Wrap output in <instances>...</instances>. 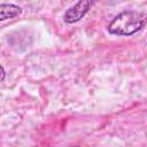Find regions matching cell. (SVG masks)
<instances>
[{
    "mask_svg": "<svg viewBox=\"0 0 147 147\" xmlns=\"http://www.w3.org/2000/svg\"><path fill=\"white\" fill-rule=\"evenodd\" d=\"M5 76H6V71H5L3 65H1V82L5 80Z\"/></svg>",
    "mask_w": 147,
    "mask_h": 147,
    "instance_id": "277c9868",
    "label": "cell"
},
{
    "mask_svg": "<svg viewBox=\"0 0 147 147\" xmlns=\"http://www.w3.org/2000/svg\"><path fill=\"white\" fill-rule=\"evenodd\" d=\"M22 13V9L13 3H2L0 7V20L5 21L8 18H13L18 16Z\"/></svg>",
    "mask_w": 147,
    "mask_h": 147,
    "instance_id": "3957f363",
    "label": "cell"
},
{
    "mask_svg": "<svg viewBox=\"0 0 147 147\" xmlns=\"http://www.w3.org/2000/svg\"><path fill=\"white\" fill-rule=\"evenodd\" d=\"M93 3V0H79L74 7L69 8L64 15H63V20L64 22L72 24L76 23L78 21H80L90 10L91 6Z\"/></svg>",
    "mask_w": 147,
    "mask_h": 147,
    "instance_id": "7a4b0ae2",
    "label": "cell"
},
{
    "mask_svg": "<svg viewBox=\"0 0 147 147\" xmlns=\"http://www.w3.org/2000/svg\"><path fill=\"white\" fill-rule=\"evenodd\" d=\"M147 23V15L141 11L125 10L118 14L108 25V31L111 34L129 37L140 31Z\"/></svg>",
    "mask_w": 147,
    "mask_h": 147,
    "instance_id": "6da1fadb",
    "label": "cell"
}]
</instances>
